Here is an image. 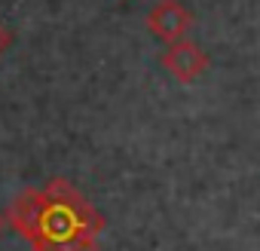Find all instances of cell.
Wrapping results in <instances>:
<instances>
[{"label":"cell","instance_id":"2","mask_svg":"<svg viewBox=\"0 0 260 251\" xmlns=\"http://www.w3.org/2000/svg\"><path fill=\"white\" fill-rule=\"evenodd\" d=\"M144 22H147V31H150L156 40L175 43V40H181V37L190 31L193 13L181 4V0H159V4L147 13Z\"/></svg>","mask_w":260,"mask_h":251},{"label":"cell","instance_id":"5","mask_svg":"<svg viewBox=\"0 0 260 251\" xmlns=\"http://www.w3.org/2000/svg\"><path fill=\"white\" fill-rule=\"evenodd\" d=\"M4 224H7V217H4V214H0V233H4Z\"/></svg>","mask_w":260,"mask_h":251},{"label":"cell","instance_id":"4","mask_svg":"<svg viewBox=\"0 0 260 251\" xmlns=\"http://www.w3.org/2000/svg\"><path fill=\"white\" fill-rule=\"evenodd\" d=\"M10 40H13V37H10V31H7L4 25H0V55H4V52H7V46H10Z\"/></svg>","mask_w":260,"mask_h":251},{"label":"cell","instance_id":"1","mask_svg":"<svg viewBox=\"0 0 260 251\" xmlns=\"http://www.w3.org/2000/svg\"><path fill=\"white\" fill-rule=\"evenodd\" d=\"M7 221L34 251H95L104 230L101 211L64 178H52L43 190H22Z\"/></svg>","mask_w":260,"mask_h":251},{"label":"cell","instance_id":"3","mask_svg":"<svg viewBox=\"0 0 260 251\" xmlns=\"http://www.w3.org/2000/svg\"><path fill=\"white\" fill-rule=\"evenodd\" d=\"M162 65H166V71L178 80V83H196L202 74H205V68H208V55L193 43V40H175V43H169L166 46V52H162Z\"/></svg>","mask_w":260,"mask_h":251}]
</instances>
